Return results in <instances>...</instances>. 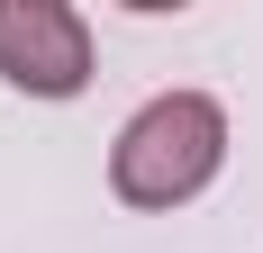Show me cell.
Returning a JSON list of instances; mask_svg holds the SVG:
<instances>
[{
  "label": "cell",
  "instance_id": "cell-1",
  "mask_svg": "<svg viewBox=\"0 0 263 253\" xmlns=\"http://www.w3.org/2000/svg\"><path fill=\"white\" fill-rule=\"evenodd\" d=\"M218 163H227V109L209 91H163V100H145L118 126L109 190L127 208H182L218 181Z\"/></svg>",
  "mask_w": 263,
  "mask_h": 253
},
{
  "label": "cell",
  "instance_id": "cell-2",
  "mask_svg": "<svg viewBox=\"0 0 263 253\" xmlns=\"http://www.w3.org/2000/svg\"><path fill=\"white\" fill-rule=\"evenodd\" d=\"M0 81L27 100H73L91 81V27L64 0H0Z\"/></svg>",
  "mask_w": 263,
  "mask_h": 253
}]
</instances>
